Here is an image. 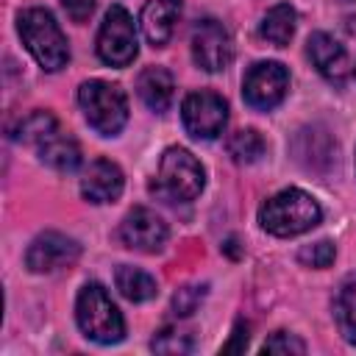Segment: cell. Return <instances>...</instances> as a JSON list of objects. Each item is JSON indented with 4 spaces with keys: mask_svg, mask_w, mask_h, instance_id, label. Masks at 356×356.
Returning <instances> with one entry per match:
<instances>
[{
    "mask_svg": "<svg viewBox=\"0 0 356 356\" xmlns=\"http://www.w3.org/2000/svg\"><path fill=\"white\" fill-rule=\"evenodd\" d=\"M17 142H25V145H33L39 159L58 170V172H70L81 164V147L72 136H67L56 117L50 111H33L28 114L25 120H19V125L14 128L11 134Z\"/></svg>",
    "mask_w": 356,
    "mask_h": 356,
    "instance_id": "obj_1",
    "label": "cell"
},
{
    "mask_svg": "<svg viewBox=\"0 0 356 356\" xmlns=\"http://www.w3.org/2000/svg\"><path fill=\"white\" fill-rule=\"evenodd\" d=\"M320 203L303 189H284L259 209V222L273 236H298L320 222Z\"/></svg>",
    "mask_w": 356,
    "mask_h": 356,
    "instance_id": "obj_2",
    "label": "cell"
},
{
    "mask_svg": "<svg viewBox=\"0 0 356 356\" xmlns=\"http://www.w3.org/2000/svg\"><path fill=\"white\" fill-rule=\"evenodd\" d=\"M17 31H19L22 44L47 72H56L70 61L67 36L61 33L58 22L53 19L47 8H25L17 17Z\"/></svg>",
    "mask_w": 356,
    "mask_h": 356,
    "instance_id": "obj_3",
    "label": "cell"
},
{
    "mask_svg": "<svg viewBox=\"0 0 356 356\" xmlns=\"http://www.w3.org/2000/svg\"><path fill=\"white\" fill-rule=\"evenodd\" d=\"M206 172L186 147H167L150 189L167 203H189L203 192Z\"/></svg>",
    "mask_w": 356,
    "mask_h": 356,
    "instance_id": "obj_4",
    "label": "cell"
},
{
    "mask_svg": "<svg viewBox=\"0 0 356 356\" xmlns=\"http://www.w3.org/2000/svg\"><path fill=\"white\" fill-rule=\"evenodd\" d=\"M75 320L81 331L100 345H114L125 337V320L120 309L111 303L108 292L100 284H83L75 300Z\"/></svg>",
    "mask_w": 356,
    "mask_h": 356,
    "instance_id": "obj_5",
    "label": "cell"
},
{
    "mask_svg": "<svg viewBox=\"0 0 356 356\" xmlns=\"http://www.w3.org/2000/svg\"><path fill=\"white\" fill-rule=\"evenodd\" d=\"M78 103L86 122L103 136H117L128 122V97L117 83L86 81L78 89Z\"/></svg>",
    "mask_w": 356,
    "mask_h": 356,
    "instance_id": "obj_6",
    "label": "cell"
},
{
    "mask_svg": "<svg viewBox=\"0 0 356 356\" xmlns=\"http://www.w3.org/2000/svg\"><path fill=\"white\" fill-rule=\"evenodd\" d=\"M97 56L108 67H128L136 58V28L122 6H111L97 31Z\"/></svg>",
    "mask_w": 356,
    "mask_h": 356,
    "instance_id": "obj_7",
    "label": "cell"
},
{
    "mask_svg": "<svg viewBox=\"0 0 356 356\" xmlns=\"http://www.w3.org/2000/svg\"><path fill=\"white\" fill-rule=\"evenodd\" d=\"M181 120L189 136L195 139H217L228 122V106L217 92L200 89L184 97Z\"/></svg>",
    "mask_w": 356,
    "mask_h": 356,
    "instance_id": "obj_8",
    "label": "cell"
},
{
    "mask_svg": "<svg viewBox=\"0 0 356 356\" xmlns=\"http://www.w3.org/2000/svg\"><path fill=\"white\" fill-rule=\"evenodd\" d=\"M289 89V72L284 64L278 61H259L245 72L242 81V95L245 103L259 108V111H270L275 108Z\"/></svg>",
    "mask_w": 356,
    "mask_h": 356,
    "instance_id": "obj_9",
    "label": "cell"
},
{
    "mask_svg": "<svg viewBox=\"0 0 356 356\" xmlns=\"http://www.w3.org/2000/svg\"><path fill=\"white\" fill-rule=\"evenodd\" d=\"M192 58L206 72H220L234 58L231 33L220 19H200L192 31Z\"/></svg>",
    "mask_w": 356,
    "mask_h": 356,
    "instance_id": "obj_10",
    "label": "cell"
},
{
    "mask_svg": "<svg viewBox=\"0 0 356 356\" xmlns=\"http://www.w3.org/2000/svg\"><path fill=\"white\" fill-rule=\"evenodd\" d=\"M78 256H81V245L72 236L58 234V231H44L31 242V248L25 253V264L31 273L47 275V273L72 267L78 261Z\"/></svg>",
    "mask_w": 356,
    "mask_h": 356,
    "instance_id": "obj_11",
    "label": "cell"
},
{
    "mask_svg": "<svg viewBox=\"0 0 356 356\" xmlns=\"http://www.w3.org/2000/svg\"><path fill=\"white\" fill-rule=\"evenodd\" d=\"M120 239L131 250L159 253L167 242V222L156 211H150L145 206H136L120 222Z\"/></svg>",
    "mask_w": 356,
    "mask_h": 356,
    "instance_id": "obj_12",
    "label": "cell"
},
{
    "mask_svg": "<svg viewBox=\"0 0 356 356\" xmlns=\"http://www.w3.org/2000/svg\"><path fill=\"white\" fill-rule=\"evenodd\" d=\"M122 170L108 159H95L81 178V195L89 203H111L122 195Z\"/></svg>",
    "mask_w": 356,
    "mask_h": 356,
    "instance_id": "obj_13",
    "label": "cell"
},
{
    "mask_svg": "<svg viewBox=\"0 0 356 356\" xmlns=\"http://www.w3.org/2000/svg\"><path fill=\"white\" fill-rule=\"evenodd\" d=\"M306 53H309L312 64L317 67V72H320L325 81H331V83H342V81H345L348 67H350V64H348V53H345V47H342L331 33H325V31L312 33Z\"/></svg>",
    "mask_w": 356,
    "mask_h": 356,
    "instance_id": "obj_14",
    "label": "cell"
},
{
    "mask_svg": "<svg viewBox=\"0 0 356 356\" xmlns=\"http://www.w3.org/2000/svg\"><path fill=\"white\" fill-rule=\"evenodd\" d=\"M181 17V0H150L142 8V33L153 47H164Z\"/></svg>",
    "mask_w": 356,
    "mask_h": 356,
    "instance_id": "obj_15",
    "label": "cell"
},
{
    "mask_svg": "<svg viewBox=\"0 0 356 356\" xmlns=\"http://www.w3.org/2000/svg\"><path fill=\"white\" fill-rule=\"evenodd\" d=\"M136 92H139L142 103H145L150 111L161 114V111H167V108H170V103H172L175 81H172L170 70H164V67H147V70H142V72H139Z\"/></svg>",
    "mask_w": 356,
    "mask_h": 356,
    "instance_id": "obj_16",
    "label": "cell"
},
{
    "mask_svg": "<svg viewBox=\"0 0 356 356\" xmlns=\"http://www.w3.org/2000/svg\"><path fill=\"white\" fill-rule=\"evenodd\" d=\"M114 284L120 289L122 298L134 300V303H142V300H150L159 286H156V278L139 267H131V264H120L117 273H114Z\"/></svg>",
    "mask_w": 356,
    "mask_h": 356,
    "instance_id": "obj_17",
    "label": "cell"
},
{
    "mask_svg": "<svg viewBox=\"0 0 356 356\" xmlns=\"http://www.w3.org/2000/svg\"><path fill=\"white\" fill-rule=\"evenodd\" d=\"M259 33H261V39H267V42L275 44V47L289 44V39H292V33H295V8H292L289 3L273 6V8L261 17Z\"/></svg>",
    "mask_w": 356,
    "mask_h": 356,
    "instance_id": "obj_18",
    "label": "cell"
},
{
    "mask_svg": "<svg viewBox=\"0 0 356 356\" xmlns=\"http://www.w3.org/2000/svg\"><path fill=\"white\" fill-rule=\"evenodd\" d=\"M264 150H267V145H264L261 134L253 128H242V131L231 134V139H228V153L236 164H253L264 156Z\"/></svg>",
    "mask_w": 356,
    "mask_h": 356,
    "instance_id": "obj_19",
    "label": "cell"
},
{
    "mask_svg": "<svg viewBox=\"0 0 356 356\" xmlns=\"http://www.w3.org/2000/svg\"><path fill=\"white\" fill-rule=\"evenodd\" d=\"M150 348L156 353H189L192 350V337L186 331H178V328H164L153 337Z\"/></svg>",
    "mask_w": 356,
    "mask_h": 356,
    "instance_id": "obj_20",
    "label": "cell"
},
{
    "mask_svg": "<svg viewBox=\"0 0 356 356\" xmlns=\"http://www.w3.org/2000/svg\"><path fill=\"white\" fill-rule=\"evenodd\" d=\"M334 256H337V250H334V245H331L328 239H320V242H314V245H306V248H300V253H298V259H300L306 267H328V264L334 261Z\"/></svg>",
    "mask_w": 356,
    "mask_h": 356,
    "instance_id": "obj_21",
    "label": "cell"
},
{
    "mask_svg": "<svg viewBox=\"0 0 356 356\" xmlns=\"http://www.w3.org/2000/svg\"><path fill=\"white\" fill-rule=\"evenodd\" d=\"M203 295H206V284H189V286H181V289L175 292V298H172V312L181 314V317L192 314V312L197 309V303L203 300Z\"/></svg>",
    "mask_w": 356,
    "mask_h": 356,
    "instance_id": "obj_22",
    "label": "cell"
},
{
    "mask_svg": "<svg viewBox=\"0 0 356 356\" xmlns=\"http://www.w3.org/2000/svg\"><path fill=\"white\" fill-rule=\"evenodd\" d=\"M261 350H264V353H306V342L298 339L295 334L275 331L270 339H264Z\"/></svg>",
    "mask_w": 356,
    "mask_h": 356,
    "instance_id": "obj_23",
    "label": "cell"
},
{
    "mask_svg": "<svg viewBox=\"0 0 356 356\" xmlns=\"http://www.w3.org/2000/svg\"><path fill=\"white\" fill-rule=\"evenodd\" d=\"M339 325H342L345 339L350 345H356V298H350L339 306Z\"/></svg>",
    "mask_w": 356,
    "mask_h": 356,
    "instance_id": "obj_24",
    "label": "cell"
},
{
    "mask_svg": "<svg viewBox=\"0 0 356 356\" xmlns=\"http://www.w3.org/2000/svg\"><path fill=\"white\" fill-rule=\"evenodd\" d=\"M61 6L72 22H86L95 11V0H61Z\"/></svg>",
    "mask_w": 356,
    "mask_h": 356,
    "instance_id": "obj_25",
    "label": "cell"
},
{
    "mask_svg": "<svg viewBox=\"0 0 356 356\" xmlns=\"http://www.w3.org/2000/svg\"><path fill=\"white\" fill-rule=\"evenodd\" d=\"M242 337H248V325H245V323H239V325L234 328V339H231V342H228L222 350H242V348L248 345V342L242 345Z\"/></svg>",
    "mask_w": 356,
    "mask_h": 356,
    "instance_id": "obj_26",
    "label": "cell"
}]
</instances>
